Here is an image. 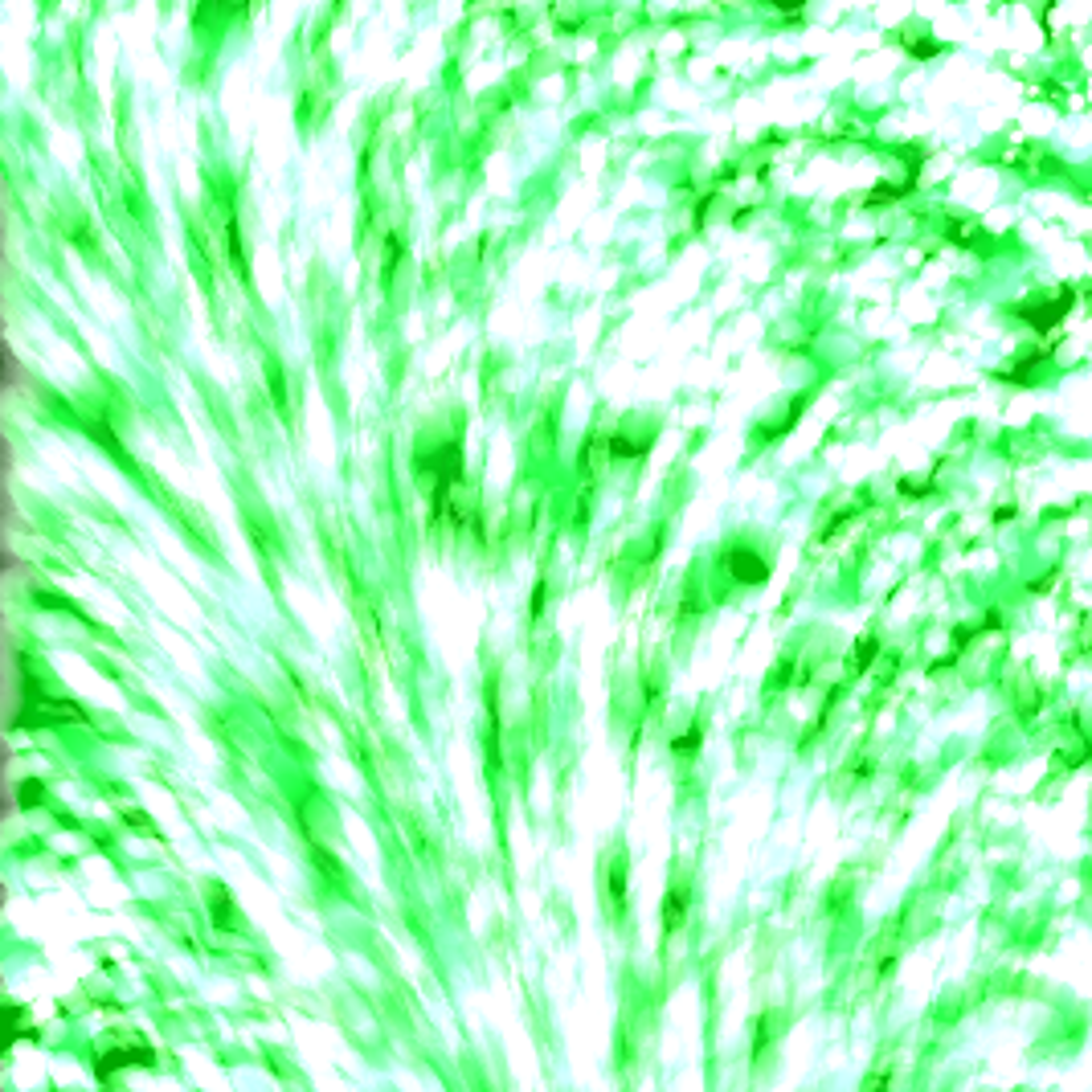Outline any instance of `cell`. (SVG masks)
Wrapping results in <instances>:
<instances>
[{
	"mask_svg": "<svg viewBox=\"0 0 1092 1092\" xmlns=\"http://www.w3.org/2000/svg\"><path fill=\"white\" fill-rule=\"evenodd\" d=\"M37 692V684L29 680V712H21L9 728H21V724H33V728H49V724H66V720H74V724H86V712L78 708V704H70V700H53V696H33Z\"/></svg>",
	"mask_w": 1092,
	"mask_h": 1092,
	"instance_id": "obj_1",
	"label": "cell"
},
{
	"mask_svg": "<svg viewBox=\"0 0 1092 1092\" xmlns=\"http://www.w3.org/2000/svg\"><path fill=\"white\" fill-rule=\"evenodd\" d=\"M1072 303H1076V295L1064 287L1060 295H1048V299H1040V303H1023L1019 308V320L1031 328V332H1040V336H1052L1056 332V324L1072 312Z\"/></svg>",
	"mask_w": 1092,
	"mask_h": 1092,
	"instance_id": "obj_2",
	"label": "cell"
},
{
	"mask_svg": "<svg viewBox=\"0 0 1092 1092\" xmlns=\"http://www.w3.org/2000/svg\"><path fill=\"white\" fill-rule=\"evenodd\" d=\"M421 471H430L438 475V488H434V516L446 508V492H450V483L459 479V467H463V454H459V442H446L438 454H426V459H417Z\"/></svg>",
	"mask_w": 1092,
	"mask_h": 1092,
	"instance_id": "obj_3",
	"label": "cell"
},
{
	"mask_svg": "<svg viewBox=\"0 0 1092 1092\" xmlns=\"http://www.w3.org/2000/svg\"><path fill=\"white\" fill-rule=\"evenodd\" d=\"M724 569L733 573V581H741V585H761L769 577L765 557H757L753 549H728L724 553Z\"/></svg>",
	"mask_w": 1092,
	"mask_h": 1092,
	"instance_id": "obj_4",
	"label": "cell"
},
{
	"mask_svg": "<svg viewBox=\"0 0 1092 1092\" xmlns=\"http://www.w3.org/2000/svg\"><path fill=\"white\" fill-rule=\"evenodd\" d=\"M132 1064H156V1052L152 1048H115L95 1060V1072H99V1080H111L119 1068H132Z\"/></svg>",
	"mask_w": 1092,
	"mask_h": 1092,
	"instance_id": "obj_5",
	"label": "cell"
},
{
	"mask_svg": "<svg viewBox=\"0 0 1092 1092\" xmlns=\"http://www.w3.org/2000/svg\"><path fill=\"white\" fill-rule=\"evenodd\" d=\"M647 446H651V442H639V446H634L630 434H614V438H610V454H614V459H639V454H647Z\"/></svg>",
	"mask_w": 1092,
	"mask_h": 1092,
	"instance_id": "obj_6",
	"label": "cell"
},
{
	"mask_svg": "<svg viewBox=\"0 0 1092 1092\" xmlns=\"http://www.w3.org/2000/svg\"><path fill=\"white\" fill-rule=\"evenodd\" d=\"M684 908H688V888H672V900H667V925H680L684 917Z\"/></svg>",
	"mask_w": 1092,
	"mask_h": 1092,
	"instance_id": "obj_7",
	"label": "cell"
},
{
	"mask_svg": "<svg viewBox=\"0 0 1092 1092\" xmlns=\"http://www.w3.org/2000/svg\"><path fill=\"white\" fill-rule=\"evenodd\" d=\"M610 900H614V904L626 900V868H622V860L610 868Z\"/></svg>",
	"mask_w": 1092,
	"mask_h": 1092,
	"instance_id": "obj_8",
	"label": "cell"
},
{
	"mask_svg": "<svg viewBox=\"0 0 1092 1092\" xmlns=\"http://www.w3.org/2000/svg\"><path fill=\"white\" fill-rule=\"evenodd\" d=\"M90 434H95V442H103L107 450H115V454H119V442H115V434L107 430V421H90Z\"/></svg>",
	"mask_w": 1092,
	"mask_h": 1092,
	"instance_id": "obj_9",
	"label": "cell"
},
{
	"mask_svg": "<svg viewBox=\"0 0 1092 1092\" xmlns=\"http://www.w3.org/2000/svg\"><path fill=\"white\" fill-rule=\"evenodd\" d=\"M765 5L777 9V13H785V17H798L806 9V0H765Z\"/></svg>",
	"mask_w": 1092,
	"mask_h": 1092,
	"instance_id": "obj_10",
	"label": "cell"
},
{
	"mask_svg": "<svg viewBox=\"0 0 1092 1092\" xmlns=\"http://www.w3.org/2000/svg\"><path fill=\"white\" fill-rule=\"evenodd\" d=\"M904 45H908V53H913V57H937L941 53L937 41H904Z\"/></svg>",
	"mask_w": 1092,
	"mask_h": 1092,
	"instance_id": "obj_11",
	"label": "cell"
},
{
	"mask_svg": "<svg viewBox=\"0 0 1092 1092\" xmlns=\"http://www.w3.org/2000/svg\"><path fill=\"white\" fill-rule=\"evenodd\" d=\"M696 745H700V724H692V728H688V737H680V741H676V753H692Z\"/></svg>",
	"mask_w": 1092,
	"mask_h": 1092,
	"instance_id": "obj_12",
	"label": "cell"
},
{
	"mask_svg": "<svg viewBox=\"0 0 1092 1092\" xmlns=\"http://www.w3.org/2000/svg\"><path fill=\"white\" fill-rule=\"evenodd\" d=\"M876 647H880V643H876V639H868V643H864V647H860V659H856V663H860V672H864V667H868V663H872V655H876Z\"/></svg>",
	"mask_w": 1092,
	"mask_h": 1092,
	"instance_id": "obj_13",
	"label": "cell"
},
{
	"mask_svg": "<svg viewBox=\"0 0 1092 1092\" xmlns=\"http://www.w3.org/2000/svg\"><path fill=\"white\" fill-rule=\"evenodd\" d=\"M21 385V364H17V356L9 352V389H17Z\"/></svg>",
	"mask_w": 1092,
	"mask_h": 1092,
	"instance_id": "obj_14",
	"label": "cell"
},
{
	"mask_svg": "<svg viewBox=\"0 0 1092 1092\" xmlns=\"http://www.w3.org/2000/svg\"><path fill=\"white\" fill-rule=\"evenodd\" d=\"M540 605H544V585H536V593H532V614H540Z\"/></svg>",
	"mask_w": 1092,
	"mask_h": 1092,
	"instance_id": "obj_15",
	"label": "cell"
}]
</instances>
